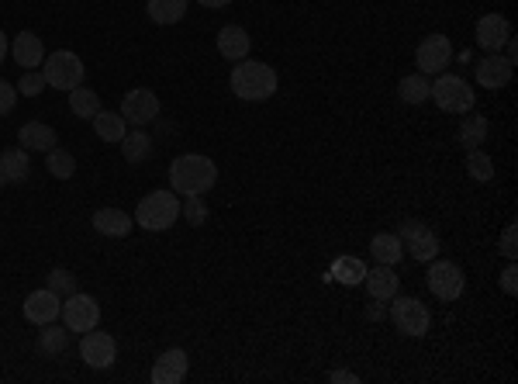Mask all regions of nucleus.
<instances>
[{"label": "nucleus", "instance_id": "f257e3e1", "mask_svg": "<svg viewBox=\"0 0 518 384\" xmlns=\"http://www.w3.org/2000/svg\"><path fill=\"white\" fill-rule=\"evenodd\" d=\"M218 184V167L214 159L201 157V153H184L173 159L170 167V191L173 194H201L204 197L211 187Z\"/></svg>", "mask_w": 518, "mask_h": 384}, {"label": "nucleus", "instance_id": "f03ea898", "mask_svg": "<svg viewBox=\"0 0 518 384\" xmlns=\"http://www.w3.org/2000/svg\"><path fill=\"white\" fill-rule=\"evenodd\" d=\"M276 70L274 66H266V63H259V59H242L235 63V70L228 76V87L232 94L239 97V101H270L276 94Z\"/></svg>", "mask_w": 518, "mask_h": 384}, {"label": "nucleus", "instance_id": "7ed1b4c3", "mask_svg": "<svg viewBox=\"0 0 518 384\" xmlns=\"http://www.w3.org/2000/svg\"><path fill=\"white\" fill-rule=\"evenodd\" d=\"M176 218H180V197L173 191H153L138 201L135 222L145 232H166L176 226Z\"/></svg>", "mask_w": 518, "mask_h": 384}, {"label": "nucleus", "instance_id": "20e7f679", "mask_svg": "<svg viewBox=\"0 0 518 384\" xmlns=\"http://www.w3.org/2000/svg\"><path fill=\"white\" fill-rule=\"evenodd\" d=\"M429 97L439 105V111H449V115H466L473 111V87L466 84L463 76H453V73H439V80H432Z\"/></svg>", "mask_w": 518, "mask_h": 384}, {"label": "nucleus", "instance_id": "39448f33", "mask_svg": "<svg viewBox=\"0 0 518 384\" xmlns=\"http://www.w3.org/2000/svg\"><path fill=\"white\" fill-rule=\"evenodd\" d=\"M391 326H394L401 336L422 339L432 326V315L418 298H408V295H401V291H397V295L391 298Z\"/></svg>", "mask_w": 518, "mask_h": 384}, {"label": "nucleus", "instance_id": "423d86ee", "mask_svg": "<svg viewBox=\"0 0 518 384\" xmlns=\"http://www.w3.org/2000/svg\"><path fill=\"white\" fill-rule=\"evenodd\" d=\"M42 76H45V84L55 90H76L84 84V59L76 53H69V49H59V53L45 56V63H42Z\"/></svg>", "mask_w": 518, "mask_h": 384}, {"label": "nucleus", "instance_id": "0eeeda50", "mask_svg": "<svg viewBox=\"0 0 518 384\" xmlns=\"http://www.w3.org/2000/svg\"><path fill=\"white\" fill-rule=\"evenodd\" d=\"M397 239H401V246H404V253H412L418 263L435 260V257H439V249H443L439 236H435L425 222H418V218H404V222L397 226Z\"/></svg>", "mask_w": 518, "mask_h": 384}, {"label": "nucleus", "instance_id": "6e6552de", "mask_svg": "<svg viewBox=\"0 0 518 384\" xmlns=\"http://www.w3.org/2000/svg\"><path fill=\"white\" fill-rule=\"evenodd\" d=\"M425 280H429V291L439 301H456V298L463 295V270L456 267L453 260H429V274H425Z\"/></svg>", "mask_w": 518, "mask_h": 384}, {"label": "nucleus", "instance_id": "1a4fd4ad", "mask_svg": "<svg viewBox=\"0 0 518 384\" xmlns=\"http://www.w3.org/2000/svg\"><path fill=\"white\" fill-rule=\"evenodd\" d=\"M59 318H63V326H66L69 332H90L97 329V322H101V305H97V298L94 295H69L66 301H63V312H59Z\"/></svg>", "mask_w": 518, "mask_h": 384}, {"label": "nucleus", "instance_id": "9d476101", "mask_svg": "<svg viewBox=\"0 0 518 384\" xmlns=\"http://www.w3.org/2000/svg\"><path fill=\"white\" fill-rule=\"evenodd\" d=\"M414 63L422 76H439L446 73V66L453 63V45L446 35H425L414 49Z\"/></svg>", "mask_w": 518, "mask_h": 384}, {"label": "nucleus", "instance_id": "9b49d317", "mask_svg": "<svg viewBox=\"0 0 518 384\" xmlns=\"http://www.w3.org/2000/svg\"><path fill=\"white\" fill-rule=\"evenodd\" d=\"M121 118L132 125V128H145L159 118V97L149 87H135L125 94L121 101Z\"/></svg>", "mask_w": 518, "mask_h": 384}, {"label": "nucleus", "instance_id": "f8f14e48", "mask_svg": "<svg viewBox=\"0 0 518 384\" xmlns=\"http://www.w3.org/2000/svg\"><path fill=\"white\" fill-rule=\"evenodd\" d=\"M80 357H84L86 367H94V370H104V367H111L115 360H118V343H115V336H111V332L90 329V332H84Z\"/></svg>", "mask_w": 518, "mask_h": 384}, {"label": "nucleus", "instance_id": "ddd939ff", "mask_svg": "<svg viewBox=\"0 0 518 384\" xmlns=\"http://www.w3.org/2000/svg\"><path fill=\"white\" fill-rule=\"evenodd\" d=\"M63 312V298L55 295L52 288H42V291H32V295L25 298V318L32 322V326H49L55 322Z\"/></svg>", "mask_w": 518, "mask_h": 384}, {"label": "nucleus", "instance_id": "4468645a", "mask_svg": "<svg viewBox=\"0 0 518 384\" xmlns=\"http://www.w3.org/2000/svg\"><path fill=\"white\" fill-rule=\"evenodd\" d=\"M508 38H512V21L504 15H483L477 21V45L483 53H501Z\"/></svg>", "mask_w": 518, "mask_h": 384}, {"label": "nucleus", "instance_id": "2eb2a0df", "mask_svg": "<svg viewBox=\"0 0 518 384\" xmlns=\"http://www.w3.org/2000/svg\"><path fill=\"white\" fill-rule=\"evenodd\" d=\"M187 370H190L187 353L176 347V349H166V353L155 357L153 374H149V378H153V384H180L187 378Z\"/></svg>", "mask_w": 518, "mask_h": 384}, {"label": "nucleus", "instance_id": "dca6fc26", "mask_svg": "<svg viewBox=\"0 0 518 384\" xmlns=\"http://www.w3.org/2000/svg\"><path fill=\"white\" fill-rule=\"evenodd\" d=\"M512 73H515V66L504 59V56L491 53L483 56L481 63H477V70H473V76H477V84L487 90H501L512 84Z\"/></svg>", "mask_w": 518, "mask_h": 384}, {"label": "nucleus", "instance_id": "f3484780", "mask_svg": "<svg viewBox=\"0 0 518 384\" xmlns=\"http://www.w3.org/2000/svg\"><path fill=\"white\" fill-rule=\"evenodd\" d=\"M363 284H366V291H370L374 301H391V298L401 291V278L394 274V267H387V263H377L374 270L366 267Z\"/></svg>", "mask_w": 518, "mask_h": 384}, {"label": "nucleus", "instance_id": "a211bd4d", "mask_svg": "<svg viewBox=\"0 0 518 384\" xmlns=\"http://www.w3.org/2000/svg\"><path fill=\"white\" fill-rule=\"evenodd\" d=\"M249 49H253V38H249V32L239 28V25H224L222 32H218V53H222V59H228V63H242V59L249 56Z\"/></svg>", "mask_w": 518, "mask_h": 384}, {"label": "nucleus", "instance_id": "6ab92c4d", "mask_svg": "<svg viewBox=\"0 0 518 384\" xmlns=\"http://www.w3.org/2000/svg\"><path fill=\"white\" fill-rule=\"evenodd\" d=\"M11 56H15V63L21 70H35V66L45 63V45H42V38L32 35V32H21V35H15V42H11Z\"/></svg>", "mask_w": 518, "mask_h": 384}, {"label": "nucleus", "instance_id": "aec40b11", "mask_svg": "<svg viewBox=\"0 0 518 384\" xmlns=\"http://www.w3.org/2000/svg\"><path fill=\"white\" fill-rule=\"evenodd\" d=\"M94 228L101 232V236H111V239H125L128 232H132V226H135V218L132 215H125L121 208H101L94 211Z\"/></svg>", "mask_w": 518, "mask_h": 384}, {"label": "nucleus", "instance_id": "412c9836", "mask_svg": "<svg viewBox=\"0 0 518 384\" xmlns=\"http://www.w3.org/2000/svg\"><path fill=\"white\" fill-rule=\"evenodd\" d=\"M17 142L28 153H49V149H55V132L45 122H25L17 128Z\"/></svg>", "mask_w": 518, "mask_h": 384}, {"label": "nucleus", "instance_id": "4be33fe9", "mask_svg": "<svg viewBox=\"0 0 518 384\" xmlns=\"http://www.w3.org/2000/svg\"><path fill=\"white\" fill-rule=\"evenodd\" d=\"M363 278H366V263L360 257H353V253H343V257L332 260V270H328L325 280H339L343 288H356V284H363Z\"/></svg>", "mask_w": 518, "mask_h": 384}, {"label": "nucleus", "instance_id": "5701e85b", "mask_svg": "<svg viewBox=\"0 0 518 384\" xmlns=\"http://www.w3.org/2000/svg\"><path fill=\"white\" fill-rule=\"evenodd\" d=\"M28 174H32L28 149H4L0 153V177H4V184H25Z\"/></svg>", "mask_w": 518, "mask_h": 384}, {"label": "nucleus", "instance_id": "b1692460", "mask_svg": "<svg viewBox=\"0 0 518 384\" xmlns=\"http://www.w3.org/2000/svg\"><path fill=\"white\" fill-rule=\"evenodd\" d=\"M121 153L125 159L138 167V163H145V159L153 157V136L145 132V128H132V132H125V139H121Z\"/></svg>", "mask_w": 518, "mask_h": 384}, {"label": "nucleus", "instance_id": "393cba45", "mask_svg": "<svg viewBox=\"0 0 518 384\" xmlns=\"http://www.w3.org/2000/svg\"><path fill=\"white\" fill-rule=\"evenodd\" d=\"M370 253H374L377 263L394 267V263H401V257H404V246L397 239V232H377V236L370 239Z\"/></svg>", "mask_w": 518, "mask_h": 384}, {"label": "nucleus", "instance_id": "a878e982", "mask_svg": "<svg viewBox=\"0 0 518 384\" xmlns=\"http://www.w3.org/2000/svg\"><path fill=\"white\" fill-rule=\"evenodd\" d=\"M90 122H94V136L104 142H121L125 132H128V122L121 118V111L118 115H115V111H97Z\"/></svg>", "mask_w": 518, "mask_h": 384}, {"label": "nucleus", "instance_id": "bb28decb", "mask_svg": "<svg viewBox=\"0 0 518 384\" xmlns=\"http://www.w3.org/2000/svg\"><path fill=\"white\" fill-rule=\"evenodd\" d=\"M145 11H149V18H153L155 25L166 28V25L184 21V15H187V0H149Z\"/></svg>", "mask_w": 518, "mask_h": 384}, {"label": "nucleus", "instance_id": "cd10ccee", "mask_svg": "<svg viewBox=\"0 0 518 384\" xmlns=\"http://www.w3.org/2000/svg\"><path fill=\"white\" fill-rule=\"evenodd\" d=\"M429 90H432L429 76L412 73V76H404V80L397 84V97H401L404 105H425V101H429Z\"/></svg>", "mask_w": 518, "mask_h": 384}, {"label": "nucleus", "instance_id": "c85d7f7f", "mask_svg": "<svg viewBox=\"0 0 518 384\" xmlns=\"http://www.w3.org/2000/svg\"><path fill=\"white\" fill-rule=\"evenodd\" d=\"M69 111L76 115V118H84V122H90L97 111H101V97L94 94V90H86L84 84L76 90H69Z\"/></svg>", "mask_w": 518, "mask_h": 384}, {"label": "nucleus", "instance_id": "c756f323", "mask_svg": "<svg viewBox=\"0 0 518 384\" xmlns=\"http://www.w3.org/2000/svg\"><path fill=\"white\" fill-rule=\"evenodd\" d=\"M487 132H491V125L483 115H473V111H466L463 125H460V142H463V149H477L483 139H487Z\"/></svg>", "mask_w": 518, "mask_h": 384}, {"label": "nucleus", "instance_id": "7c9ffc66", "mask_svg": "<svg viewBox=\"0 0 518 384\" xmlns=\"http://www.w3.org/2000/svg\"><path fill=\"white\" fill-rule=\"evenodd\" d=\"M69 347V329L66 326H55V322H49V326H42V332H38V349L42 353H63V349Z\"/></svg>", "mask_w": 518, "mask_h": 384}, {"label": "nucleus", "instance_id": "2f4dec72", "mask_svg": "<svg viewBox=\"0 0 518 384\" xmlns=\"http://www.w3.org/2000/svg\"><path fill=\"white\" fill-rule=\"evenodd\" d=\"M466 174L473 177V180H481V184L494 180V159L487 157L481 146H477V149H466Z\"/></svg>", "mask_w": 518, "mask_h": 384}, {"label": "nucleus", "instance_id": "473e14b6", "mask_svg": "<svg viewBox=\"0 0 518 384\" xmlns=\"http://www.w3.org/2000/svg\"><path fill=\"white\" fill-rule=\"evenodd\" d=\"M45 167H49V174L55 177V180H69V177L76 174V159H73V153L59 149V146L45 153Z\"/></svg>", "mask_w": 518, "mask_h": 384}, {"label": "nucleus", "instance_id": "72a5a7b5", "mask_svg": "<svg viewBox=\"0 0 518 384\" xmlns=\"http://www.w3.org/2000/svg\"><path fill=\"white\" fill-rule=\"evenodd\" d=\"M49 288L59 298H69V295H76V278L69 274L66 267H55V270L49 274Z\"/></svg>", "mask_w": 518, "mask_h": 384}, {"label": "nucleus", "instance_id": "f704fd0d", "mask_svg": "<svg viewBox=\"0 0 518 384\" xmlns=\"http://www.w3.org/2000/svg\"><path fill=\"white\" fill-rule=\"evenodd\" d=\"M180 215L187 218L190 226H204V222H207V208H204V201H201V194H190L187 201L180 205Z\"/></svg>", "mask_w": 518, "mask_h": 384}, {"label": "nucleus", "instance_id": "c9c22d12", "mask_svg": "<svg viewBox=\"0 0 518 384\" xmlns=\"http://www.w3.org/2000/svg\"><path fill=\"white\" fill-rule=\"evenodd\" d=\"M45 87H49V84H45V76H42V73H35V70H25V76L17 80V94H21V97H38Z\"/></svg>", "mask_w": 518, "mask_h": 384}, {"label": "nucleus", "instance_id": "e433bc0d", "mask_svg": "<svg viewBox=\"0 0 518 384\" xmlns=\"http://www.w3.org/2000/svg\"><path fill=\"white\" fill-rule=\"evenodd\" d=\"M498 253L504 257V260H515L518 249H515V226H504V232H501L498 239Z\"/></svg>", "mask_w": 518, "mask_h": 384}, {"label": "nucleus", "instance_id": "4c0bfd02", "mask_svg": "<svg viewBox=\"0 0 518 384\" xmlns=\"http://www.w3.org/2000/svg\"><path fill=\"white\" fill-rule=\"evenodd\" d=\"M15 105H17V87L15 84H7V80H0V118L11 115Z\"/></svg>", "mask_w": 518, "mask_h": 384}, {"label": "nucleus", "instance_id": "58836bf2", "mask_svg": "<svg viewBox=\"0 0 518 384\" xmlns=\"http://www.w3.org/2000/svg\"><path fill=\"white\" fill-rule=\"evenodd\" d=\"M501 291L508 298H515L518 295V267H515V260L508 263L504 270H501Z\"/></svg>", "mask_w": 518, "mask_h": 384}, {"label": "nucleus", "instance_id": "ea45409f", "mask_svg": "<svg viewBox=\"0 0 518 384\" xmlns=\"http://www.w3.org/2000/svg\"><path fill=\"white\" fill-rule=\"evenodd\" d=\"M328 381L332 384H356L360 381V374H353V370H328Z\"/></svg>", "mask_w": 518, "mask_h": 384}, {"label": "nucleus", "instance_id": "a19ab883", "mask_svg": "<svg viewBox=\"0 0 518 384\" xmlns=\"http://www.w3.org/2000/svg\"><path fill=\"white\" fill-rule=\"evenodd\" d=\"M504 53H508V56H504V59H508V63L515 66V63H518V45H515V35H512V38H508V42H504Z\"/></svg>", "mask_w": 518, "mask_h": 384}, {"label": "nucleus", "instance_id": "79ce46f5", "mask_svg": "<svg viewBox=\"0 0 518 384\" xmlns=\"http://www.w3.org/2000/svg\"><path fill=\"white\" fill-rule=\"evenodd\" d=\"M197 4H201V7H207V11H214V7H228L232 0H197Z\"/></svg>", "mask_w": 518, "mask_h": 384}, {"label": "nucleus", "instance_id": "37998d69", "mask_svg": "<svg viewBox=\"0 0 518 384\" xmlns=\"http://www.w3.org/2000/svg\"><path fill=\"white\" fill-rule=\"evenodd\" d=\"M4 56H7V35H4V28H0V63H4Z\"/></svg>", "mask_w": 518, "mask_h": 384}, {"label": "nucleus", "instance_id": "c03bdc74", "mask_svg": "<svg viewBox=\"0 0 518 384\" xmlns=\"http://www.w3.org/2000/svg\"><path fill=\"white\" fill-rule=\"evenodd\" d=\"M0 187H4V177H0Z\"/></svg>", "mask_w": 518, "mask_h": 384}]
</instances>
